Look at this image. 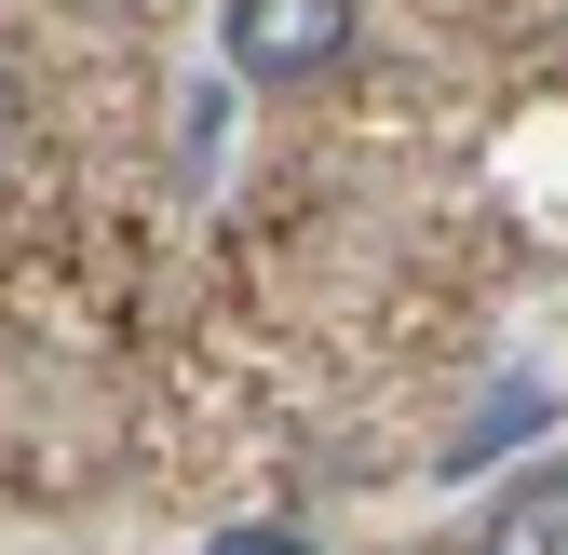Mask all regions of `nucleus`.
I'll list each match as a JSON object with an SVG mask.
<instances>
[{"instance_id":"nucleus-1","label":"nucleus","mask_w":568,"mask_h":555,"mask_svg":"<svg viewBox=\"0 0 568 555\" xmlns=\"http://www.w3.org/2000/svg\"><path fill=\"white\" fill-rule=\"evenodd\" d=\"M217 41H231V68L257 95H284V82H325V68L352 54V0H231Z\"/></svg>"},{"instance_id":"nucleus-2","label":"nucleus","mask_w":568,"mask_h":555,"mask_svg":"<svg viewBox=\"0 0 568 555\" xmlns=\"http://www.w3.org/2000/svg\"><path fill=\"white\" fill-rule=\"evenodd\" d=\"M474 555H568V461H541V474H515V488L487 502V528H474Z\"/></svg>"},{"instance_id":"nucleus-3","label":"nucleus","mask_w":568,"mask_h":555,"mask_svg":"<svg viewBox=\"0 0 568 555\" xmlns=\"http://www.w3.org/2000/svg\"><path fill=\"white\" fill-rule=\"evenodd\" d=\"M217 555H298V542H217Z\"/></svg>"}]
</instances>
